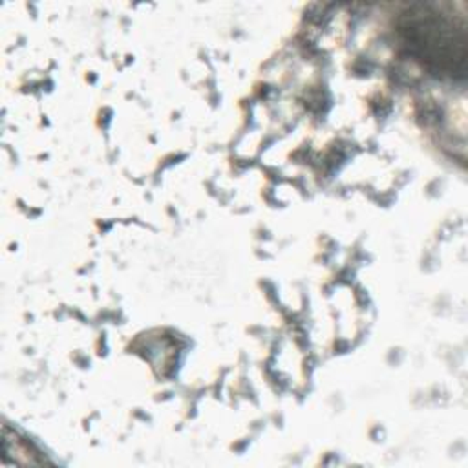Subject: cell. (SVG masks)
<instances>
[{
	"label": "cell",
	"instance_id": "6da1fadb",
	"mask_svg": "<svg viewBox=\"0 0 468 468\" xmlns=\"http://www.w3.org/2000/svg\"><path fill=\"white\" fill-rule=\"evenodd\" d=\"M404 46L415 60L439 75L466 77V22L450 13L424 7L411 11L400 22Z\"/></svg>",
	"mask_w": 468,
	"mask_h": 468
}]
</instances>
